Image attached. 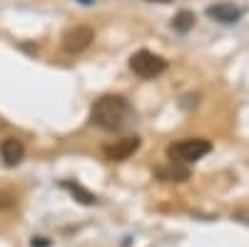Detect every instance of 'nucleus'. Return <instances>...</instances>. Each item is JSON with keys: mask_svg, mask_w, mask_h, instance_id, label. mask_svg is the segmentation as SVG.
Instances as JSON below:
<instances>
[{"mask_svg": "<svg viewBox=\"0 0 249 247\" xmlns=\"http://www.w3.org/2000/svg\"><path fill=\"white\" fill-rule=\"evenodd\" d=\"M90 120L100 130L117 133L132 120V105L122 95H102L100 100H95Z\"/></svg>", "mask_w": 249, "mask_h": 247, "instance_id": "f257e3e1", "label": "nucleus"}, {"mask_svg": "<svg viewBox=\"0 0 249 247\" xmlns=\"http://www.w3.org/2000/svg\"><path fill=\"white\" fill-rule=\"evenodd\" d=\"M210 152H212V142L204 137H184V140H177L167 148L170 162H182V165H192Z\"/></svg>", "mask_w": 249, "mask_h": 247, "instance_id": "f03ea898", "label": "nucleus"}, {"mask_svg": "<svg viewBox=\"0 0 249 247\" xmlns=\"http://www.w3.org/2000/svg\"><path fill=\"white\" fill-rule=\"evenodd\" d=\"M130 70L137 75V77H144V80H152L157 75H162L167 70V60L162 55L152 53V50H137L132 57H130Z\"/></svg>", "mask_w": 249, "mask_h": 247, "instance_id": "7ed1b4c3", "label": "nucleus"}, {"mask_svg": "<svg viewBox=\"0 0 249 247\" xmlns=\"http://www.w3.org/2000/svg\"><path fill=\"white\" fill-rule=\"evenodd\" d=\"M95 40V30L90 25H72L62 33V50L70 55H80L85 53Z\"/></svg>", "mask_w": 249, "mask_h": 247, "instance_id": "20e7f679", "label": "nucleus"}, {"mask_svg": "<svg viewBox=\"0 0 249 247\" xmlns=\"http://www.w3.org/2000/svg\"><path fill=\"white\" fill-rule=\"evenodd\" d=\"M142 145V140L135 135V137H124V140H117L115 145H107L105 148V157L112 160V162H122V160H127L130 155H135Z\"/></svg>", "mask_w": 249, "mask_h": 247, "instance_id": "39448f33", "label": "nucleus"}, {"mask_svg": "<svg viewBox=\"0 0 249 247\" xmlns=\"http://www.w3.org/2000/svg\"><path fill=\"white\" fill-rule=\"evenodd\" d=\"M0 157H3V162L8 165V168L23 162V157H25L23 140H20V137H5L3 142H0Z\"/></svg>", "mask_w": 249, "mask_h": 247, "instance_id": "423d86ee", "label": "nucleus"}, {"mask_svg": "<svg viewBox=\"0 0 249 247\" xmlns=\"http://www.w3.org/2000/svg\"><path fill=\"white\" fill-rule=\"evenodd\" d=\"M192 175L190 165H182V162H170V165H162V168L155 170V177L162 182H187Z\"/></svg>", "mask_w": 249, "mask_h": 247, "instance_id": "0eeeda50", "label": "nucleus"}, {"mask_svg": "<svg viewBox=\"0 0 249 247\" xmlns=\"http://www.w3.org/2000/svg\"><path fill=\"white\" fill-rule=\"evenodd\" d=\"M207 15H210L212 20H217V23H237V20L242 18V8H237L234 3H214L207 8Z\"/></svg>", "mask_w": 249, "mask_h": 247, "instance_id": "6e6552de", "label": "nucleus"}, {"mask_svg": "<svg viewBox=\"0 0 249 247\" xmlns=\"http://www.w3.org/2000/svg\"><path fill=\"white\" fill-rule=\"evenodd\" d=\"M62 188H65L77 202H82V205H95L97 202V197L90 192V190H85V188H82V185H77V182H70V180H65V182H62Z\"/></svg>", "mask_w": 249, "mask_h": 247, "instance_id": "1a4fd4ad", "label": "nucleus"}, {"mask_svg": "<svg viewBox=\"0 0 249 247\" xmlns=\"http://www.w3.org/2000/svg\"><path fill=\"white\" fill-rule=\"evenodd\" d=\"M195 13H190V10H179L177 15H175V20H172V28L177 30V33H190L192 28H195Z\"/></svg>", "mask_w": 249, "mask_h": 247, "instance_id": "9d476101", "label": "nucleus"}, {"mask_svg": "<svg viewBox=\"0 0 249 247\" xmlns=\"http://www.w3.org/2000/svg\"><path fill=\"white\" fill-rule=\"evenodd\" d=\"M13 205H15V197L10 192H0V210H8Z\"/></svg>", "mask_w": 249, "mask_h": 247, "instance_id": "9b49d317", "label": "nucleus"}, {"mask_svg": "<svg viewBox=\"0 0 249 247\" xmlns=\"http://www.w3.org/2000/svg\"><path fill=\"white\" fill-rule=\"evenodd\" d=\"M147 3H170V0H147Z\"/></svg>", "mask_w": 249, "mask_h": 247, "instance_id": "f8f14e48", "label": "nucleus"}]
</instances>
